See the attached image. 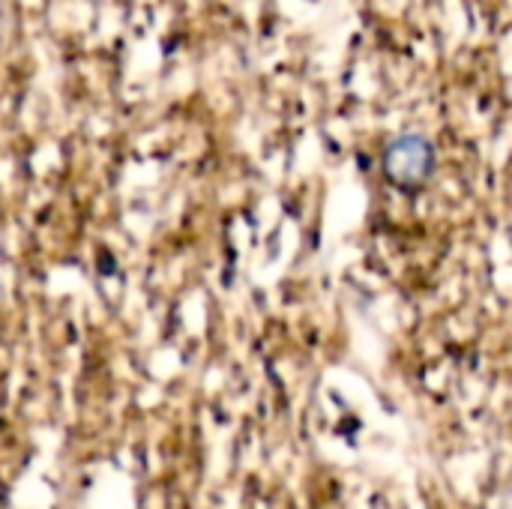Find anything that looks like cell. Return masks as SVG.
I'll return each mask as SVG.
<instances>
[{"mask_svg": "<svg viewBox=\"0 0 512 509\" xmlns=\"http://www.w3.org/2000/svg\"><path fill=\"white\" fill-rule=\"evenodd\" d=\"M435 165H438V153L426 135L408 132L384 147V174L393 186L405 192L423 189L432 180Z\"/></svg>", "mask_w": 512, "mask_h": 509, "instance_id": "6da1fadb", "label": "cell"}]
</instances>
